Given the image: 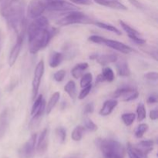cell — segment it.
Returning a JSON list of instances; mask_svg holds the SVG:
<instances>
[{
  "label": "cell",
  "instance_id": "cell-1",
  "mask_svg": "<svg viewBox=\"0 0 158 158\" xmlns=\"http://www.w3.org/2000/svg\"><path fill=\"white\" fill-rule=\"evenodd\" d=\"M24 0H0V14L6 19L9 29L15 31L17 37L24 38L26 31Z\"/></svg>",
  "mask_w": 158,
  "mask_h": 158
},
{
  "label": "cell",
  "instance_id": "cell-2",
  "mask_svg": "<svg viewBox=\"0 0 158 158\" xmlns=\"http://www.w3.org/2000/svg\"><path fill=\"white\" fill-rule=\"evenodd\" d=\"M97 146L104 158H124L126 149L122 143L112 139H97Z\"/></svg>",
  "mask_w": 158,
  "mask_h": 158
},
{
  "label": "cell",
  "instance_id": "cell-3",
  "mask_svg": "<svg viewBox=\"0 0 158 158\" xmlns=\"http://www.w3.org/2000/svg\"><path fill=\"white\" fill-rule=\"evenodd\" d=\"M57 32L58 31L56 30V29H49L46 27L29 39V48L30 53H37L42 49L47 46L50 40L57 33Z\"/></svg>",
  "mask_w": 158,
  "mask_h": 158
},
{
  "label": "cell",
  "instance_id": "cell-4",
  "mask_svg": "<svg viewBox=\"0 0 158 158\" xmlns=\"http://www.w3.org/2000/svg\"><path fill=\"white\" fill-rule=\"evenodd\" d=\"M63 16L57 20L56 23L60 26L73 24H94V21L80 11H69L63 13Z\"/></svg>",
  "mask_w": 158,
  "mask_h": 158
},
{
  "label": "cell",
  "instance_id": "cell-5",
  "mask_svg": "<svg viewBox=\"0 0 158 158\" xmlns=\"http://www.w3.org/2000/svg\"><path fill=\"white\" fill-rule=\"evenodd\" d=\"M139 93L135 88L131 86H123L118 88L113 94V98H120L123 101L128 102L137 99Z\"/></svg>",
  "mask_w": 158,
  "mask_h": 158
},
{
  "label": "cell",
  "instance_id": "cell-6",
  "mask_svg": "<svg viewBox=\"0 0 158 158\" xmlns=\"http://www.w3.org/2000/svg\"><path fill=\"white\" fill-rule=\"evenodd\" d=\"M46 9L52 12H67L69 11L79 10L78 6H75L73 3L66 2L65 0H60V1L50 2H46Z\"/></svg>",
  "mask_w": 158,
  "mask_h": 158
},
{
  "label": "cell",
  "instance_id": "cell-7",
  "mask_svg": "<svg viewBox=\"0 0 158 158\" xmlns=\"http://www.w3.org/2000/svg\"><path fill=\"white\" fill-rule=\"evenodd\" d=\"M44 62H43V60H41L36 65L35 70H34L33 79H32V97L33 100H35V99L37 97V94H38L41 80L43 78V74H44Z\"/></svg>",
  "mask_w": 158,
  "mask_h": 158
},
{
  "label": "cell",
  "instance_id": "cell-8",
  "mask_svg": "<svg viewBox=\"0 0 158 158\" xmlns=\"http://www.w3.org/2000/svg\"><path fill=\"white\" fill-rule=\"evenodd\" d=\"M37 135L33 134L30 138L20 148L19 150V158H33L35 155V143H36Z\"/></svg>",
  "mask_w": 158,
  "mask_h": 158
},
{
  "label": "cell",
  "instance_id": "cell-9",
  "mask_svg": "<svg viewBox=\"0 0 158 158\" xmlns=\"http://www.w3.org/2000/svg\"><path fill=\"white\" fill-rule=\"evenodd\" d=\"M46 9V2L42 0H31L27 7V15L29 18L34 19L41 16Z\"/></svg>",
  "mask_w": 158,
  "mask_h": 158
},
{
  "label": "cell",
  "instance_id": "cell-10",
  "mask_svg": "<svg viewBox=\"0 0 158 158\" xmlns=\"http://www.w3.org/2000/svg\"><path fill=\"white\" fill-rule=\"evenodd\" d=\"M49 26V20L45 16H40L36 19H34L33 21L29 24V27L26 29L27 30L28 40L32 38V36L38 33L40 31Z\"/></svg>",
  "mask_w": 158,
  "mask_h": 158
},
{
  "label": "cell",
  "instance_id": "cell-11",
  "mask_svg": "<svg viewBox=\"0 0 158 158\" xmlns=\"http://www.w3.org/2000/svg\"><path fill=\"white\" fill-rule=\"evenodd\" d=\"M45 107H46V102L43 99V95H40L35 98V102L32 106V110H31V115L32 116L34 120L40 118L43 115V112L46 110Z\"/></svg>",
  "mask_w": 158,
  "mask_h": 158
},
{
  "label": "cell",
  "instance_id": "cell-12",
  "mask_svg": "<svg viewBox=\"0 0 158 158\" xmlns=\"http://www.w3.org/2000/svg\"><path fill=\"white\" fill-rule=\"evenodd\" d=\"M23 40H24V38L17 37L16 43H15L13 47L12 48V50H11L9 56V60H8V62H9V66H12L15 64V62H16L17 59H18L19 57V55L20 53V51H21Z\"/></svg>",
  "mask_w": 158,
  "mask_h": 158
},
{
  "label": "cell",
  "instance_id": "cell-13",
  "mask_svg": "<svg viewBox=\"0 0 158 158\" xmlns=\"http://www.w3.org/2000/svg\"><path fill=\"white\" fill-rule=\"evenodd\" d=\"M104 45L108 46V47L112 48V49L118 51V52H122V53L128 54L133 51V49L130 46H127V45L123 44V43H120V42L116 41V40H108V39H106L104 43Z\"/></svg>",
  "mask_w": 158,
  "mask_h": 158
},
{
  "label": "cell",
  "instance_id": "cell-14",
  "mask_svg": "<svg viewBox=\"0 0 158 158\" xmlns=\"http://www.w3.org/2000/svg\"><path fill=\"white\" fill-rule=\"evenodd\" d=\"M10 113L8 108L3 110L0 114V140L4 137L9 125Z\"/></svg>",
  "mask_w": 158,
  "mask_h": 158
},
{
  "label": "cell",
  "instance_id": "cell-15",
  "mask_svg": "<svg viewBox=\"0 0 158 158\" xmlns=\"http://www.w3.org/2000/svg\"><path fill=\"white\" fill-rule=\"evenodd\" d=\"M48 134L49 131L48 129L43 130V132L41 133L39 138L38 143H37L36 150L37 152L40 155H43V154L46 153L48 148Z\"/></svg>",
  "mask_w": 158,
  "mask_h": 158
},
{
  "label": "cell",
  "instance_id": "cell-16",
  "mask_svg": "<svg viewBox=\"0 0 158 158\" xmlns=\"http://www.w3.org/2000/svg\"><path fill=\"white\" fill-rule=\"evenodd\" d=\"M94 2L99 5L114 9H118V10H127V8L123 3L119 2V0H94Z\"/></svg>",
  "mask_w": 158,
  "mask_h": 158
},
{
  "label": "cell",
  "instance_id": "cell-17",
  "mask_svg": "<svg viewBox=\"0 0 158 158\" xmlns=\"http://www.w3.org/2000/svg\"><path fill=\"white\" fill-rule=\"evenodd\" d=\"M117 54H103V55H99L97 54V56L95 60H97V63H100L101 66H105L106 65L112 63H116L117 61Z\"/></svg>",
  "mask_w": 158,
  "mask_h": 158
},
{
  "label": "cell",
  "instance_id": "cell-18",
  "mask_svg": "<svg viewBox=\"0 0 158 158\" xmlns=\"http://www.w3.org/2000/svg\"><path fill=\"white\" fill-rule=\"evenodd\" d=\"M117 104H118V102L115 99H111V100H106L103 103V107L100 110V114L101 116H103V117L110 115L112 113V111L114 110V108L117 106Z\"/></svg>",
  "mask_w": 158,
  "mask_h": 158
},
{
  "label": "cell",
  "instance_id": "cell-19",
  "mask_svg": "<svg viewBox=\"0 0 158 158\" xmlns=\"http://www.w3.org/2000/svg\"><path fill=\"white\" fill-rule=\"evenodd\" d=\"M116 66H117L118 75L120 77H129L131 75V69L128 66L127 62L125 60H120L119 61H117Z\"/></svg>",
  "mask_w": 158,
  "mask_h": 158
},
{
  "label": "cell",
  "instance_id": "cell-20",
  "mask_svg": "<svg viewBox=\"0 0 158 158\" xmlns=\"http://www.w3.org/2000/svg\"><path fill=\"white\" fill-rule=\"evenodd\" d=\"M154 141L151 140H143V141H140V143H137L136 145H134V148H137V150H139L140 151H141L143 154H147L148 155L150 152L153 151L154 149Z\"/></svg>",
  "mask_w": 158,
  "mask_h": 158
},
{
  "label": "cell",
  "instance_id": "cell-21",
  "mask_svg": "<svg viewBox=\"0 0 158 158\" xmlns=\"http://www.w3.org/2000/svg\"><path fill=\"white\" fill-rule=\"evenodd\" d=\"M89 66V64L87 63H80L76 65L73 69L71 70V73L73 78L79 79L83 76V73L86 70Z\"/></svg>",
  "mask_w": 158,
  "mask_h": 158
},
{
  "label": "cell",
  "instance_id": "cell-22",
  "mask_svg": "<svg viewBox=\"0 0 158 158\" xmlns=\"http://www.w3.org/2000/svg\"><path fill=\"white\" fill-rule=\"evenodd\" d=\"M63 60V54L58 52H53L50 55L49 60V66L52 68H56Z\"/></svg>",
  "mask_w": 158,
  "mask_h": 158
},
{
  "label": "cell",
  "instance_id": "cell-23",
  "mask_svg": "<svg viewBox=\"0 0 158 158\" xmlns=\"http://www.w3.org/2000/svg\"><path fill=\"white\" fill-rule=\"evenodd\" d=\"M127 154L129 158H148L147 154L137 150L130 143L127 144Z\"/></svg>",
  "mask_w": 158,
  "mask_h": 158
},
{
  "label": "cell",
  "instance_id": "cell-24",
  "mask_svg": "<svg viewBox=\"0 0 158 158\" xmlns=\"http://www.w3.org/2000/svg\"><path fill=\"white\" fill-rule=\"evenodd\" d=\"M60 97V92H56L52 94V97H50L49 99V102L47 103V106H46V114L49 115V114L51 113V111L53 110V108L55 107V106L56 105L57 102L59 101Z\"/></svg>",
  "mask_w": 158,
  "mask_h": 158
},
{
  "label": "cell",
  "instance_id": "cell-25",
  "mask_svg": "<svg viewBox=\"0 0 158 158\" xmlns=\"http://www.w3.org/2000/svg\"><path fill=\"white\" fill-rule=\"evenodd\" d=\"M64 90L71 99L75 100L77 97V88H76V83L73 80H69L66 86H64Z\"/></svg>",
  "mask_w": 158,
  "mask_h": 158
},
{
  "label": "cell",
  "instance_id": "cell-26",
  "mask_svg": "<svg viewBox=\"0 0 158 158\" xmlns=\"http://www.w3.org/2000/svg\"><path fill=\"white\" fill-rule=\"evenodd\" d=\"M84 127L83 126H77L76 127L75 129L73 130V131L72 132V134H71V137H72L73 140L74 141H80L82 139L83 135V133L85 131Z\"/></svg>",
  "mask_w": 158,
  "mask_h": 158
},
{
  "label": "cell",
  "instance_id": "cell-27",
  "mask_svg": "<svg viewBox=\"0 0 158 158\" xmlns=\"http://www.w3.org/2000/svg\"><path fill=\"white\" fill-rule=\"evenodd\" d=\"M94 24L97 26L98 27L101 28V29H106V30L114 32V33L117 34V35H120V34H121V32H120L118 29H117V28L114 27V26H111V25L106 24V23H101V22H94Z\"/></svg>",
  "mask_w": 158,
  "mask_h": 158
},
{
  "label": "cell",
  "instance_id": "cell-28",
  "mask_svg": "<svg viewBox=\"0 0 158 158\" xmlns=\"http://www.w3.org/2000/svg\"><path fill=\"white\" fill-rule=\"evenodd\" d=\"M119 23H120V26L123 28V30L127 33L128 36L131 37L133 36V35H140V33L139 32H137L136 29H134V28H132L131 26H130L127 23H124L123 20H119Z\"/></svg>",
  "mask_w": 158,
  "mask_h": 158
},
{
  "label": "cell",
  "instance_id": "cell-29",
  "mask_svg": "<svg viewBox=\"0 0 158 158\" xmlns=\"http://www.w3.org/2000/svg\"><path fill=\"white\" fill-rule=\"evenodd\" d=\"M121 118L123 122L126 126L129 127L133 124L134 122V120L136 118V115L134 113H127V114H123L121 116Z\"/></svg>",
  "mask_w": 158,
  "mask_h": 158
},
{
  "label": "cell",
  "instance_id": "cell-30",
  "mask_svg": "<svg viewBox=\"0 0 158 158\" xmlns=\"http://www.w3.org/2000/svg\"><path fill=\"white\" fill-rule=\"evenodd\" d=\"M101 74L105 81L112 82L114 80V73L111 68L105 67L102 71Z\"/></svg>",
  "mask_w": 158,
  "mask_h": 158
},
{
  "label": "cell",
  "instance_id": "cell-31",
  "mask_svg": "<svg viewBox=\"0 0 158 158\" xmlns=\"http://www.w3.org/2000/svg\"><path fill=\"white\" fill-rule=\"evenodd\" d=\"M137 120L139 122H141L146 118L147 112L145 109V106L143 103H139L137 108Z\"/></svg>",
  "mask_w": 158,
  "mask_h": 158
},
{
  "label": "cell",
  "instance_id": "cell-32",
  "mask_svg": "<svg viewBox=\"0 0 158 158\" xmlns=\"http://www.w3.org/2000/svg\"><path fill=\"white\" fill-rule=\"evenodd\" d=\"M141 49L143 51V52H146L147 54L151 56L152 58H154V60L157 61V48L152 47V46H141Z\"/></svg>",
  "mask_w": 158,
  "mask_h": 158
},
{
  "label": "cell",
  "instance_id": "cell-33",
  "mask_svg": "<svg viewBox=\"0 0 158 158\" xmlns=\"http://www.w3.org/2000/svg\"><path fill=\"white\" fill-rule=\"evenodd\" d=\"M148 127H148L147 123H141V124L139 125L135 131V134H135V137L137 138H141L143 136V134L148 131Z\"/></svg>",
  "mask_w": 158,
  "mask_h": 158
},
{
  "label": "cell",
  "instance_id": "cell-34",
  "mask_svg": "<svg viewBox=\"0 0 158 158\" xmlns=\"http://www.w3.org/2000/svg\"><path fill=\"white\" fill-rule=\"evenodd\" d=\"M93 80V75L90 73H88L84 74L83 76H82L81 80H80V86L82 88L86 87L88 85L91 84Z\"/></svg>",
  "mask_w": 158,
  "mask_h": 158
},
{
  "label": "cell",
  "instance_id": "cell-35",
  "mask_svg": "<svg viewBox=\"0 0 158 158\" xmlns=\"http://www.w3.org/2000/svg\"><path fill=\"white\" fill-rule=\"evenodd\" d=\"M56 134L58 137L59 140L61 143H63L66 141V131L64 127H58L56 130Z\"/></svg>",
  "mask_w": 158,
  "mask_h": 158
},
{
  "label": "cell",
  "instance_id": "cell-36",
  "mask_svg": "<svg viewBox=\"0 0 158 158\" xmlns=\"http://www.w3.org/2000/svg\"><path fill=\"white\" fill-rule=\"evenodd\" d=\"M84 128L89 131H96L97 130V126L89 118L84 120Z\"/></svg>",
  "mask_w": 158,
  "mask_h": 158
},
{
  "label": "cell",
  "instance_id": "cell-37",
  "mask_svg": "<svg viewBox=\"0 0 158 158\" xmlns=\"http://www.w3.org/2000/svg\"><path fill=\"white\" fill-rule=\"evenodd\" d=\"M106 39L104 38V37H102L100 35H91L88 38V40L94 43H97V44H101V45H104L105 41H106Z\"/></svg>",
  "mask_w": 158,
  "mask_h": 158
},
{
  "label": "cell",
  "instance_id": "cell-38",
  "mask_svg": "<svg viewBox=\"0 0 158 158\" xmlns=\"http://www.w3.org/2000/svg\"><path fill=\"white\" fill-rule=\"evenodd\" d=\"M91 89H92V85L91 84L88 85V86H86V87H83V89L80 91V94H79L78 98L80 99V100H83L85 97H87L88 94H89V92H90Z\"/></svg>",
  "mask_w": 158,
  "mask_h": 158
},
{
  "label": "cell",
  "instance_id": "cell-39",
  "mask_svg": "<svg viewBox=\"0 0 158 158\" xmlns=\"http://www.w3.org/2000/svg\"><path fill=\"white\" fill-rule=\"evenodd\" d=\"M65 76H66V71L64 69H61V70H59L56 73L53 75V78L57 82H61L63 81V79L65 78Z\"/></svg>",
  "mask_w": 158,
  "mask_h": 158
},
{
  "label": "cell",
  "instance_id": "cell-40",
  "mask_svg": "<svg viewBox=\"0 0 158 158\" xmlns=\"http://www.w3.org/2000/svg\"><path fill=\"white\" fill-rule=\"evenodd\" d=\"M144 78L151 81H157L158 78V74L157 72H149L144 75Z\"/></svg>",
  "mask_w": 158,
  "mask_h": 158
},
{
  "label": "cell",
  "instance_id": "cell-41",
  "mask_svg": "<svg viewBox=\"0 0 158 158\" xmlns=\"http://www.w3.org/2000/svg\"><path fill=\"white\" fill-rule=\"evenodd\" d=\"M94 110V103H89L88 104H86L85 106L84 110H83V113L85 114H92Z\"/></svg>",
  "mask_w": 158,
  "mask_h": 158
},
{
  "label": "cell",
  "instance_id": "cell-42",
  "mask_svg": "<svg viewBox=\"0 0 158 158\" xmlns=\"http://www.w3.org/2000/svg\"><path fill=\"white\" fill-rule=\"evenodd\" d=\"M69 1L77 5H86V6H89V5L92 4V1L91 0H69Z\"/></svg>",
  "mask_w": 158,
  "mask_h": 158
},
{
  "label": "cell",
  "instance_id": "cell-43",
  "mask_svg": "<svg viewBox=\"0 0 158 158\" xmlns=\"http://www.w3.org/2000/svg\"><path fill=\"white\" fill-rule=\"evenodd\" d=\"M63 158H83V154L81 153H71Z\"/></svg>",
  "mask_w": 158,
  "mask_h": 158
},
{
  "label": "cell",
  "instance_id": "cell-44",
  "mask_svg": "<svg viewBox=\"0 0 158 158\" xmlns=\"http://www.w3.org/2000/svg\"><path fill=\"white\" fill-rule=\"evenodd\" d=\"M157 102V96L156 94H153L149 96L148 99V103L150 104H152V103H156Z\"/></svg>",
  "mask_w": 158,
  "mask_h": 158
},
{
  "label": "cell",
  "instance_id": "cell-45",
  "mask_svg": "<svg viewBox=\"0 0 158 158\" xmlns=\"http://www.w3.org/2000/svg\"><path fill=\"white\" fill-rule=\"evenodd\" d=\"M150 118L152 120H156L158 118V111L157 109L153 110L150 112Z\"/></svg>",
  "mask_w": 158,
  "mask_h": 158
},
{
  "label": "cell",
  "instance_id": "cell-46",
  "mask_svg": "<svg viewBox=\"0 0 158 158\" xmlns=\"http://www.w3.org/2000/svg\"><path fill=\"white\" fill-rule=\"evenodd\" d=\"M130 2L131 3L132 5H134L135 7H137V9H143V6L140 2L139 1L137 0H129Z\"/></svg>",
  "mask_w": 158,
  "mask_h": 158
},
{
  "label": "cell",
  "instance_id": "cell-47",
  "mask_svg": "<svg viewBox=\"0 0 158 158\" xmlns=\"http://www.w3.org/2000/svg\"><path fill=\"white\" fill-rule=\"evenodd\" d=\"M104 79H103V76H102V74H100V75L97 76V80H96V84L97 83H102V82H104Z\"/></svg>",
  "mask_w": 158,
  "mask_h": 158
},
{
  "label": "cell",
  "instance_id": "cell-48",
  "mask_svg": "<svg viewBox=\"0 0 158 158\" xmlns=\"http://www.w3.org/2000/svg\"><path fill=\"white\" fill-rule=\"evenodd\" d=\"M55 1H60V0H46L47 2H55Z\"/></svg>",
  "mask_w": 158,
  "mask_h": 158
}]
</instances>
